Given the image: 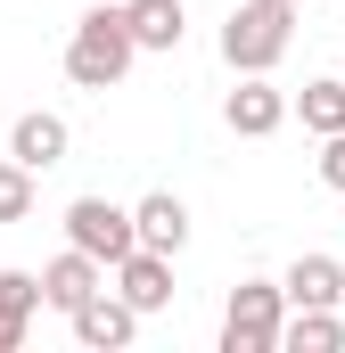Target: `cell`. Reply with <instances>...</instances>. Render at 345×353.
Instances as JSON below:
<instances>
[{"instance_id":"cell-10","label":"cell","mask_w":345,"mask_h":353,"mask_svg":"<svg viewBox=\"0 0 345 353\" xmlns=\"http://www.w3.org/2000/svg\"><path fill=\"white\" fill-rule=\"evenodd\" d=\"M90 288H107V263L83 255V247H66V255H50V263H41V304H58V312H75Z\"/></svg>"},{"instance_id":"cell-5","label":"cell","mask_w":345,"mask_h":353,"mask_svg":"<svg viewBox=\"0 0 345 353\" xmlns=\"http://www.w3.org/2000/svg\"><path fill=\"white\" fill-rule=\"evenodd\" d=\"M222 123H230L239 140H271V132L288 123V90L271 83V74H239V90L222 99Z\"/></svg>"},{"instance_id":"cell-1","label":"cell","mask_w":345,"mask_h":353,"mask_svg":"<svg viewBox=\"0 0 345 353\" xmlns=\"http://www.w3.org/2000/svg\"><path fill=\"white\" fill-rule=\"evenodd\" d=\"M296 41V0H239L222 17V58L230 74H271Z\"/></svg>"},{"instance_id":"cell-16","label":"cell","mask_w":345,"mask_h":353,"mask_svg":"<svg viewBox=\"0 0 345 353\" xmlns=\"http://www.w3.org/2000/svg\"><path fill=\"white\" fill-rule=\"evenodd\" d=\"M25 214H33V173L8 157L0 165V222H25Z\"/></svg>"},{"instance_id":"cell-9","label":"cell","mask_w":345,"mask_h":353,"mask_svg":"<svg viewBox=\"0 0 345 353\" xmlns=\"http://www.w3.org/2000/svg\"><path fill=\"white\" fill-rule=\"evenodd\" d=\"M66 140H75L66 115H41V107H33V115H17V132H8V157H17L25 173H50V165H66Z\"/></svg>"},{"instance_id":"cell-4","label":"cell","mask_w":345,"mask_h":353,"mask_svg":"<svg viewBox=\"0 0 345 353\" xmlns=\"http://www.w3.org/2000/svg\"><path fill=\"white\" fill-rule=\"evenodd\" d=\"M66 247H83L99 263H124L140 239H132V205H107V197H75L66 205Z\"/></svg>"},{"instance_id":"cell-6","label":"cell","mask_w":345,"mask_h":353,"mask_svg":"<svg viewBox=\"0 0 345 353\" xmlns=\"http://www.w3.org/2000/svg\"><path fill=\"white\" fill-rule=\"evenodd\" d=\"M66 321H75V345H90V353H115V345H132V337H140V312H132L124 296H107V288H90Z\"/></svg>"},{"instance_id":"cell-8","label":"cell","mask_w":345,"mask_h":353,"mask_svg":"<svg viewBox=\"0 0 345 353\" xmlns=\"http://www.w3.org/2000/svg\"><path fill=\"white\" fill-rule=\"evenodd\" d=\"M132 239L157 247V255H181V247H189V205H181L172 189H148V197L132 205Z\"/></svg>"},{"instance_id":"cell-17","label":"cell","mask_w":345,"mask_h":353,"mask_svg":"<svg viewBox=\"0 0 345 353\" xmlns=\"http://www.w3.org/2000/svg\"><path fill=\"white\" fill-rule=\"evenodd\" d=\"M321 181L345 197V132H321Z\"/></svg>"},{"instance_id":"cell-15","label":"cell","mask_w":345,"mask_h":353,"mask_svg":"<svg viewBox=\"0 0 345 353\" xmlns=\"http://www.w3.org/2000/svg\"><path fill=\"white\" fill-rule=\"evenodd\" d=\"M41 312V271H0V321H33Z\"/></svg>"},{"instance_id":"cell-18","label":"cell","mask_w":345,"mask_h":353,"mask_svg":"<svg viewBox=\"0 0 345 353\" xmlns=\"http://www.w3.org/2000/svg\"><path fill=\"white\" fill-rule=\"evenodd\" d=\"M296 8H304V0H296Z\"/></svg>"},{"instance_id":"cell-14","label":"cell","mask_w":345,"mask_h":353,"mask_svg":"<svg viewBox=\"0 0 345 353\" xmlns=\"http://www.w3.org/2000/svg\"><path fill=\"white\" fill-rule=\"evenodd\" d=\"M288 115H304V132H345V83H337V74L304 83L296 99H288Z\"/></svg>"},{"instance_id":"cell-11","label":"cell","mask_w":345,"mask_h":353,"mask_svg":"<svg viewBox=\"0 0 345 353\" xmlns=\"http://www.w3.org/2000/svg\"><path fill=\"white\" fill-rule=\"evenodd\" d=\"M279 345L288 353H337L345 345V312L337 304H296V312L279 321Z\"/></svg>"},{"instance_id":"cell-3","label":"cell","mask_w":345,"mask_h":353,"mask_svg":"<svg viewBox=\"0 0 345 353\" xmlns=\"http://www.w3.org/2000/svg\"><path fill=\"white\" fill-rule=\"evenodd\" d=\"M279 321H288L279 279H239L222 304V353H279Z\"/></svg>"},{"instance_id":"cell-2","label":"cell","mask_w":345,"mask_h":353,"mask_svg":"<svg viewBox=\"0 0 345 353\" xmlns=\"http://www.w3.org/2000/svg\"><path fill=\"white\" fill-rule=\"evenodd\" d=\"M132 58H140V41H132V25H124V8H90L83 25L66 33V74L83 90H115L132 74Z\"/></svg>"},{"instance_id":"cell-19","label":"cell","mask_w":345,"mask_h":353,"mask_svg":"<svg viewBox=\"0 0 345 353\" xmlns=\"http://www.w3.org/2000/svg\"><path fill=\"white\" fill-rule=\"evenodd\" d=\"M337 312H345V304H337Z\"/></svg>"},{"instance_id":"cell-13","label":"cell","mask_w":345,"mask_h":353,"mask_svg":"<svg viewBox=\"0 0 345 353\" xmlns=\"http://www.w3.org/2000/svg\"><path fill=\"white\" fill-rule=\"evenodd\" d=\"M124 25H132L140 50H181V33H189L181 0H124Z\"/></svg>"},{"instance_id":"cell-12","label":"cell","mask_w":345,"mask_h":353,"mask_svg":"<svg viewBox=\"0 0 345 353\" xmlns=\"http://www.w3.org/2000/svg\"><path fill=\"white\" fill-rule=\"evenodd\" d=\"M279 296L288 304H345V263L337 255H296L288 279H279Z\"/></svg>"},{"instance_id":"cell-7","label":"cell","mask_w":345,"mask_h":353,"mask_svg":"<svg viewBox=\"0 0 345 353\" xmlns=\"http://www.w3.org/2000/svg\"><path fill=\"white\" fill-rule=\"evenodd\" d=\"M115 296L148 321V312H165L172 304V255H157V247H132L124 263H115Z\"/></svg>"}]
</instances>
